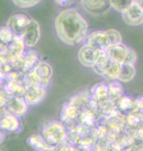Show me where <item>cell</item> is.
I'll return each instance as SVG.
<instances>
[{
  "instance_id": "cell-16",
  "label": "cell",
  "mask_w": 143,
  "mask_h": 151,
  "mask_svg": "<svg viewBox=\"0 0 143 151\" xmlns=\"http://www.w3.org/2000/svg\"><path fill=\"white\" fill-rule=\"evenodd\" d=\"M143 125V114L141 112H131L126 115V128H136Z\"/></svg>"
},
{
  "instance_id": "cell-11",
  "label": "cell",
  "mask_w": 143,
  "mask_h": 151,
  "mask_svg": "<svg viewBox=\"0 0 143 151\" xmlns=\"http://www.w3.org/2000/svg\"><path fill=\"white\" fill-rule=\"evenodd\" d=\"M46 94V91L43 86H28L24 93L25 100L27 104L30 105L37 104L43 100Z\"/></svg>"
},
{
  "instance_id": "cell-29",
  "label": "cell",
  "mask_w": 143,
  "mask_h": 151,
  "mask_svg": "<svg viewBox=\"0 0 143 151\" xmlns=\"http://www.w3.org/2000/svg\"><path fill=\"white\" fill-rule=\"evenodd\" d=\"M136 105L138 108L139 111L143 114V96L140 97L138 99H136Z\"/></svg>"
},
{
  "instance_id": "cell-10",
  "label": "cell",
  "mask_w": 143,
  "mask_h": 151,
  "mask_svg": "<svg viewBox=\"0 0 143 151\" xmlns=\"http://www.w3.org/2000/svg\"><path fill=\"white\" fill-rule=\"evenodd\" d=\"M79 114L78 110L69 102L63 106L61 113L62 124L65 127H67L68 128H70V127H72L70 130L73 129L74 124H75L76 122H78Z\"/></svg>"
},
{
  "instance_id": "cell-2",
  "label": "cell",
  "mask_w": 143,
  "mask_h": 151,
  "mask_svg": "<svg viewBox=\"0 0 143 151\" xmlns=\"http://www.w3.org/2000/svg\"><path fill=\"white\" fill-rule=\"evenodd\" d=\"M108 58L121 64H134L137 61L136 52L123 42L109 47L105 51Z\"/></svg>"
},
{
  "instance_id": "cell-7",
  "label": "cell",
  "mask_w": 143,
  "mask_h": 151,
  "mask_svg": "<svg viewBox=\"0 0 143 151\" xmlns=\"http://www.w3.org/2000/svg\"><path fill=\"white\" fill-rule=\"evenodd\" d=\"M81 2L83 9L95 16L104 15L111 8L110 0H81Z\"/></svg>"
},
{
  "instance_id": "cell-21",
  "label": "cell",
  "mask_w": 143,
  "mask_h": 151,
  "mask_svg": "<svg viewBox=\"0 0 143 151\" xmlns=\"http://www.w3.org/2000/svg\"><path fill=\"white\" fill-rule=\"evenodd\" d=\"M122 64L110 60V61L106 68L104 76L107 79H118L120 76Z\"/></svg>"
},
{
  "instance_id": "cell-8",
  "label": "cell",
  "mask_w": 143,
  "mask_h": 151,
  "mask_svg": "<svg viewBox=\"0 0 143 151\" xmlns=\"http://www.w3.org/2000/svg\"><path fill=\"white\" fill-rule=\"evenodd\" d=\"M122 18L126 24L131 26L143 24V9L134 2L127 10L122 13Z\"/></svg>"
},
{
  "instance_id": "cell-19",
  "label": "cell",
  "mask_w": 143,
  "mask_h": 151,
  "mask_svg": "<svg viewBox=\"0 0 143 151\" xmlns=\"http://www.w3.org/2000/svg\"><path fill=\"white\" fill-rule=\"evenodd\" d=\"M34 72L43 82L48 84L52 76L53 70L49 64L41 63L35 67Z\"/></svg>"
},
{
  "instance_id": "cell-32",
  "label": "cell",
  "mask_w": 143,
  "mask_h": 151,
  "mask_svg": "<svg viewBox=\"0 0 143 151\" xmlns=\"http://www.w3.org/2000/svg\"><path fill=\"white\" fill-rule=\"evenodd\" d=\"M60 4H66L72 0H57Z\"/></svg>"
},
{
  "instance_id": "cell-20",
  "label": "cell",
  "mask_w": 143,
  "mask_h": 151,
  "mask_svg": "<svg viewBox=\"0 0 143 151\" xmlns=\"http://www.w3.org/2000/svg\"><path fill=\"white\" fill-rule=\"evenodd\" d=\"M136 75V70L133 64H122L118 80L120 82H129L132 81Z\"/></svg>"
},
{
  "instance_id": "cell-23",
  "label": "cell",
  "mask_w": 143,
  "mask_h": 151,
  "mask_svg": "<svg viewBox=\"0 0 143 151\" xmlns=\"http://www.w3.org/2000/svg\"><path fill=\"white\" fill-rule=\"evenodd\" d=\"M110 61V59L105 54V51L98 60L97 63L92 67L94 71L99 76H104L106 68Z\"/></svg>"
},
{
  "instance_id": "cell-28",
  "label": "cell",
  "mask_w": 143,
  "mask_h": 151,
  "mask_svg": "<svg viewBox=\"0 0 143 151\" xmlns=\"http://www.w3.org/2000/svg\"><path fill=\"white\" fill-rule=\"evenodd\" d=\"M13 3L18 7L28 8L35 6L41 0H12Z\"/></svg>"
},
{
  "instance_id": "cell-3",
  "label": "cell",
  "mask_w": 143,
  "mask_h": 151,
  "mask_svg": "<svg viewBox=\"0 0 143 151\" xmlns=\"http://www.w3.org/2000/svg\"><path fill=\"white\" fill-rule=\"evenodd\" d=\"M67 132L65 126L60 122H51L43 128L42 137L50 145L59 146L63 143L67 137Z\"/></svg>"
},
{
  "instance_id": "cell-25",
  "label": "cell",
  "mask_w": 143,
  "mask_h": 151,
  "mask_svg": "<svg viewBox=\"0 0 143 151\" xmlns=\"http://www.w3.org/2000/svg\"><path fill=\"white\" fill-rule=\"evenodd\" d=\"M124 132L131 136L136 142H143V125L136 128H126Z\"/></svg>"
},
{
  "instance_id": "cell-9",
  "label": "cell",
  "mask_w": 143,
  "mask_h": 151,
  "mask_svg": "<svg viewBox=\"0 0 143 151\" xmlns=\"http://www.w3.org/2000/svg\"><path fill=\"white\" fill-rule=\"evenodd\" d=\"M40 37L41 29L38 22L35 19H31L27 31L22 40L26 46L32 47L38 43Z\"/></svg>"
},
{
  "instance_id": "cell-18",
  "label": "cell",
  "mask_w": 143,
  "mask_h": 151,
  "mask_svg": "<svg viewBox=\"0 0 143 151\" xmlns=\"http://www.w3.org/2000/svg\"><path fill=\"white\" fill-rule=\"evenodd\" d=\"M28 144L37 150L47 151L54 150V147L49 145L42 137V136L33 135L29 138L28 140Z\"/></svg>"
},
{
  "instance_id": "cell-26",
  "label": "cell",
  "mask_w": 143,
  "mask_h": 151,
  "mask_svg": "<svg viewBox=\"0 0 143 151\" xmlns=\"http://www.w3.org/2000/svg\"><path fill=\"white\" fill-rule=\"evenodd\" d=\"M15 37L7 27L0 28V41L4 43H11Z\"/></svg>"
},
{
  "instance_id": "cell-15",
  "label": "cell",
  "mask_w": 143,
  "mask_h": 151,
  "mask_svg": "<svg viewBox=\"0 0 143 151\" xmlns=\"http://www.w3.org/2000/svg\"><path fill=\"white\" fill-rule=\"evenodd\" d=\"M108 86L104 83H99L94 85L90 92L92 98L98 103L108 98Z\"/></svg>"
},
{
  "instance_id": "cell-31",
  "label": "cell",
  "mask_w": 143,
  "mask_h": 151,
  "mask_svg": "<svg viewBox=\"0 0 143 151\" xmlns=\"http://www.w3.org/2000/svg\"><path fill=\"white\" fill-rule=\"evenodd\" d=\"M135 2L143 9V0H135Z\"/></svg>"
},
{
  "instance_id": "cell-13",
  "label": "cell",
  "mask_w": 143,
  "mask_h": 151,
  "mask_svg": "<svg viewBox=\"0 0 143 151\" xmlns=\"http://www.w3.org/2000/svg\"><path fill=\"white\" fill-rule=\"evenodd\" d=\"M25 100L18 97H12L7 102V107L10 114L14 115H21L24 113L27 108Z\"/></svg>"
},
{
  "instance_id": "cell-5",
  "label": "cell",
  "mask_w": 143,
  "mask_h": 151,
  "mask_svg": "<svg viewBox=\"0 0 143 151\" xmlns=\"http://www.w3.org/2000/svg\"><path fill=\"white\" fill-rule=\"evenodd\" d=\"M31 19L23 14H15L10 17L6 23V27L11 30L15 37L22 39Z\"/></svg>"
},
{
  "instance_id": "cell-12",
  "label": "cell",
  "mask_w": 143,
  "mask_h": 151,
  "mask_svg": "<svg viewBox=\"0 0 143 151\" xmlns=\"http://www.w3.org/2000/svg\"><path fill=\"white\" fill-rule=\"evenodd\" d=\"M97 109L99 115L105 118L114 116L119 111L116 104L109 98L98 102Z\"/></svg>"
},
{
  "instance_id": "cell-30",
  "label": "cell",
  "mask_w": 143,
  "mask_h": 151,
  "mask_svg": "<svg viewBox=\"0 0 143 151\" xmlns=\"http://www.w3.org/2000/svg\"><path fill=\"white\" fill-rule=\"evenodd\" d=\"M6 102L7 100L5 97V95H4V94L0 92V107L4 105L6 103Z\"/></svg>"
},
{
  "instance_id": "cell-33",
  "label": "cell",
  "mask_w": 143,
  "mask_h": 151,
  "mask_svg": "<svg viewBox=\"0 0 143 151\" xmlns=\"http://www.w3.org/2000/svg\"><path fill=\"white\" fill-rule=\"evenodd\" d=\"M3 139H4V134L1 132H0V142H2Z\"/></svg>"
},
{
  "instance_id": "cell-6",
  "label": "cell",
  "mask_w": 143,
  "mask_h": 151,
  "mask_svg": "<svg viewBox=\"0 0 143 151\" xmlns=\"http://www.w3.org/2000/svg\"><path fill=\"white\" fill-rule=\"evenodd\" d=\"M85 44L104 51L112 45L107 30L97 31L91 33L85 37Z\"/></svg>"
},
{
  "instance_id": "cell-27",
  "label": "cell",
  "mask_w": 143,
  "mask_h": 151,
  "mask_svg": "<svg viewBox=\"0 0 143 151\" xmlns=\"http://www.w3.org/2000/svg\"><path fill=\"white\" fill-rule=\"evenodd\" d=\"M107 31L108 34L112 45L122 43L123 38L121 34L118 31H117L116 29L111 28L107 29Z\"/></svg>"
},
{
  "instance_id": "cell-1",
  "label": "cell",
  "mask_w": 143,
  "mask_h": 151,
  "mask_svg": "<svg viewBox=\"0 0 143 151\" xmlns=\"http://www.w3.org/2000/svg\"><path fill=\"white\" fill-rule=\"evenodd\" d=\"M58 37L66 44L74 45L87 37L88 25L84 18L74 8L60 12L54 23Z\"/></svg>"
},
{
  "instance_id": "cell-14",
  "label": "cell",
  "mask_w": 143,
  "mask_h": 151,
  "mask_svg": "<svg viewBox=\"0 0 143 151\" xmlns=\"http://www.w3.org/2000/svg\"><path fill=\"white\" fill-rule=\"evenodd\" d=\"M116 104L118 109L122 113L125 112L127 114L131 112L139 111L136 105V99L129 96H122Z\"/></svg>"
},
{
  "instance_id": "cell-17",
  "label": "cell",
  "mask_w": 143,
  "mask_h": 151,
  "mask_svg": "<svg viewBox=\"0 0 143 151\" xmlns=\"http://www.w3.org/2000/svg\"><path fill=\"white\" fill-rule=\"evenodd\" d=\"M108 98L115 103L124 96L123 88L119 82H112L108 85Z\"/></svg>"
},
{
  "instance_id": "cell-22",
  "label": "cell",
  "mask_w": 143,
  "mask_h": 151,
  "mask_svg": "<svg viewBox=\"0 0 143 151\" xmlns=\"http://www.w3.org/2000/svg\"><path fill=\"white\" fill-rule=\"evenodd\" d=\"M19 123L17 119L11 114L6 115L0 121V128L9 131H14L18 128Z\"/></svg>"
},
{
  "instance_id": "cell-4",
  "label": "cell",
  "mask_w": 143,
  "mask_h": 151,
  "mask_svg": "<svg viewBox=\"0 0 143 151\" xmlns=\"http://www.w3.org/2000/svg\"><path fill=\"white\" fill-rule=\"evenodd\" d=\"M104 52L84 43L78 51V58L82 65L92 68Z\"/></svg>"
},
{
  "instance_id": "cell-24",
  "label": "cell",
  "mask_w": 143,
  "mask_h": 151,
  "mask_svg": "<svg viewBox=\"0 0 143 151\" xmlns=\"http://www.w3.org/2000/svg\"><path fill=\"white\" fill-rule=\"evenodd\" d=\"M134 2L135 0H110L111 7L121 14L127 10Z\"/></svg>"
}]
</instances>
